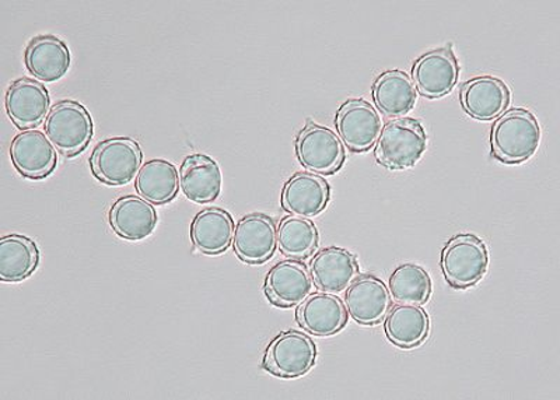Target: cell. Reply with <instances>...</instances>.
Segmentation results:
<instances>
[{"instance_id": "9c48e42d", "label": "cell", "mask_w": 560, "mask_h": 400, "mask_svg": "<svg viewBox=\"0 0 560 400\" xmlns=\"http://www.w3.org/2000/svg\"><path fill=\"white\" fill-rule=\"evenodd\" d=\"M459 67L453 48L444 47L422 55L412 68V82L428 98L446 96L457 84Z\"/></svg>"}, {"instance_id": "5bb4252c", "label": "cell", "mask_w": 560, "mask_h": 400, "mask_svg": "<svg viewBox=\"0 0 560 400\" xmlns=\"http://www.w3.org/2000/svg\"><path fill=\"white\" fill-rule=\"evenodd\" d=\"M314 282L310 270L300 261L275 264L265 278V294L278 307H294L313 293Z\"/></svg>"}, {"instance_id": "ac0fdd59", "label": "cell", "mask_w": 560, "mask_h": 400, "mask_svg": "<svg viewBox=\"0 0 560 400\" xmlns=\"http://www.w3.org/2000/svg\"><path fill=\"white\" fill-rule=\"evenodd\" d=\"M329 187L324 178L312 173H298L284 184L282 208L292 216L314 217L327 208Z\"/></svg>"}, {"instance_id": "cb8c5ba5", "label": "cell", "mask_w": 560, "mask_h": 400, "mask_svg": "<svg viewBox=\"0 0 560 400\" xmlns=\"http://www.w3.org/2000/svg\"><path fill=\"white\" fill-rule=\"evenodd\" d=\"M384 329L395 346L417 348L428 338L429 315L420 305L399 303L385 315Z\"/></svg>"}, {"instance_id": "5b68a950", "label": "cell", "mask_w": 560, "mask_h": 400, "mask_svg": "<svg viewBox=\"0 0 560 400\" xmlns=\"http://www.w3.org/2000/svg\"><path fill=\"white\" fill-rule=\"evenodd\" d=\"M142 162V149L137 140L113 138L97 144L90 158V166L98 181L124 185L137 177Z\"/></svg>"}, {"instance_id": "7c38bea8", "label": "cell", "mask_w": 560, "mask_h": 400, "mask_svg": "<svg viewBox=\"0 0 560 400\" xmlns=\"http://www.w3.org/2000/svg\"><path fill=\"white\" fill-rule=\"evenodd\" d=\"M10 157L18 172L30 179L47 177L58 164L57 148L37 129H27L13 139Z\"/></svg>"}, {"instance_id": "603a6c76", "label": "cell", "mask_w": 560, "mask_h": 400, "mask_svg": "<svg viewBox=\"0 0 560 400\" xmlns=\"http://www.w3.org/2000/svg\"><path fill=\"white\" fill-rule=\"evenodd\" d=\"M373 98L385 117L398 119L412 111L417 103V90L407 73L388 70L380 74L374 83Z\"/></svg>"}, {"instance_id": "44dd1931", "label": "cell", "mask_w": 560, "mask_h": 400, "mask_svg": "<svg viewBox=\"0 0 560 400\" xmlns=\"http://www.w3.org/2000/svg\"><path fill=\"white\" fill-rule=\"evenodd\" d=\"M72 62L68 45L54 35H42L28 44L26 64L35 79L57 82L68 73Z\"/></svg>"}, {"instance_id": "ba28073f", "label": "cell", "mask_w": 560, "mask_h": 400, "mask_svg": "<svg viewBox=\"0 0 560 400\" xmlns=\"http://www.w3.org/2000/svg\"><path fill=\"white\" fill-rule=\"evenodd\" d=\"M339 139L352 152H366L376 144L382 133V117L372 104L364 99H349L335 118Z\"/></svg>"}, {"instance_id": "d4e9b609", "label": "cell", "mask_w": 560, "mask_h": 400, "mask_svg": "<svg viewBox=\"0 0 560 400\" xmlns=\"http://www.w3.org/2000/svg\"><path fill=\"white\" fill-rule=\"evenodd\" d=\"M39 262L37 244L22 234L0 239V280L18 283L32 277Z\"/></svg>"}, {"instance_id": "d6986e66", "label": "cell", "mask_w": 560, "mask_h": 400, "mask_svg": "<svg viewBox=\"0 0 560 400\" xmlns=\"http://www.w3.org/2000/svg\"><path fill=\"white\" fill-rule=\"evenodd\" d=\"M462 104L472 118L490 121L506 111L510 90L498 78H474L462 89Z\"/></svg>"}, {"instance_id": "2e32d148", "label": "cell", "mask_w": 560, "mask_h": 400, "mask_svg": "<svg viewBox=\"0 0 560 400\" xmlns=\"http://www.w3.org/2000/svg\"><path fill=\"white\" fill-rule=\"evenodd\" d=\"M296 318L304 331L318 338L332 337L347 325L348 311L341 298L331 293H315L299 304Z\"/></svg>"}, {"instance_id": "3957f363", "label": "cell", "mask_w": 560, "mask_h": 400, "mask_svg": "<svg viewBox=\"0 0 560 400\" xmlns=\"http://www.w3.org/2000/svg\"><path fill=\"white\" fill-rule=\"evenodd\" d=\"M45 134L63 156L73 157L93 138V119L82 104L63 99L55 104L44 123Z\"/></svg>"}, {"instance_id": "ffe728a7", "label": "cell", "mask_w": 560, "mask_h": 400, "mask_svg": "<svg viewBox=\"0 0 560 400\" xmlns=\"http://www.w3.org/2000/svg\"><path fill=\"white\" fill-rule=\"evenodd\" d=\"M222 172L207 154H192L184 160L179 173V187L195 203H209L222 191Z\"/></svg>"}, {"instance_id": "52a82bcc", "label": "cell", "mask_w": 560, "mask_h": 400, "mask_svg": "<svg viewBox=\"0 0 560 400\" xmlns=\"http://www.w3.org/2000/svg\"><path fill=\"white\" fill-rule=\"evenodd\" d=\"M300 163L314 174H334L342 167L345 148L342 140L331 129L308 123L296 139Z\"/></svg>"}, {"instance_id": "8992f818", "label": "cell", "mask_w": 560, "mask_h": 400, "mask_svg": "<svg viewBox=\"0 0 560 400\" xmlns=\"http://www.w3.org/2000/svg\"><path fill=\"white\" fill-rule=\"evenodd\" d=\"M317 362L314 340L299 331L278 334L265 352L264 366L280 378H298Z\"/></svg>"}, {"instance_id": "83f0119b", "label": "cell", "mask_w": 560, "mask_h": 400, "mask_svg": "<svg viewBox=\"0 0 560 400\" xmlns=\"http://www.w3.org/2000/svg\"><path fill=\"white\" fill-rule=\"evenodd\" d=\"M389 294L394 302L401 304L422 305L428 303L432 293V280L419 264L405 263L389 277Z\"/></svg>"}, {"instance_id": "4316f807", "label": "cell", "mask_w": 560, "mask_h": 400, "mask_svg": "<svg viewBox=\"0 0 560 400\" xmlns=\"http://www.w3.org/2000/svg\"><path fill=\"white\" fill-rule=\"evenodd\" d=\"M318 245V230L312 220L284 217L278 227V247L284 257L306 259Z\"/></svg>"}, {"instance_id": "7a4b0ae2", "label": "cell", "mask_w": 560, "mask_h": 400, "mask_svg": "<svg viewBox=\"0 0 560 400\" xmlns=\"http://www.w3.org/2000/svg\"><path fill=\"white\" fill-rule=\"evenodd\" d=\"M427 148V132L417 119H393L380 133L376 158L388 168H411L422 158Z\"/></svg>"}, {"instance_id": "4fadbf2b", "label": "cell", "mask_w": 560, "mask_h": 400, "mask_svg": "<svg viewBox=\"0 0 560 400\" xmlns=\"http://www.w3.org/2000/svg\"><path fill=\"white\" fill-rule=\"evenodd\" d=\"M4 104L9 118L24 131L37 128L51 111L48 90L33 79H20L10 84Z\"/></svg>"}, {"instance_id": "6da1fadb", "label": "cell", "mask_w": 560, "mask_h": 400, "mask_svg": "<svg viewBox=\"0 0 560 400\" xmlns=\"http://www.w3.org/2000/svg\"><path fill=\"white\" fill-rule=\"evenodd\" d=\"M541 143V128L527 109H512L494 122L490 144L500 162L516 164L532 158Z\"/></svg>"}, {"instance_id": "30bf717a", "label": "cell", "mask_w": 560, "mask_h": 400, "mask_svg": "<svg viewBox=\"0 0 560 400\" xmlns=\"http://www.w3.org/2000/svg\"><path fill=\"white\" fill-rule=\"evenodd\" d=\"M233 247L244 262H267L278 247L277 223L267 214H247L234 227Z\"/></svg>"}, {"instance_id": "e0dca14e", "label": "cell", "mask_w": 560, "mask_h": 400, "mask_svg": "<svg viewBox=\"0 0 560 400\" xmlns=\"http://www.w3.org/2000/svg\"><path fill=\"white\" fill-rule=\"evenodd\" d=\"M109 226L114 232L129 242H139L149 237L158 226V210L153 203L142 197L128 195L109 209Z\"/></svg>"}, {"instance_id": "484cf974", "label": "cell", "mask_w": 560, "mask_h": 400, "mask_svg": "<svg viewBox=\"0 0 560 400\" xmlns=\"http://www.w3.org/2000/svg\"><path fill=\"white\" fill-rule=\"evenodd\" d=\"M137 191L153 204L172 202L179 189V173L173 163L163 158L150 160L140 167L135 181Z\"/></svg>"}, {"instance_id": "277c9868", "label": "cell", "mask_w": 560, "mask_h": 400, "mask_svg": "<svg viewBox=\"0 0 560 400\" xmlns=\"http://www.w3.org/2000/svg\"><path fill=\"white\" fill-rule=\"evenodd\" d=\"M487 245L472 234L450 239L442 252V270L450 286L467 289L477 284L488 270Z\"/></svg>"}, {"instance_id": "9a60e30c", "label": "cell", "mask_w": 560, "mask_h": 400, "mask_svg": "<svg viewBox=\"0 0 560 400\" xmlns=\"http://www.w3.org/2000/svg\"><path fill=\"white\" fill-rule=\"evenodd\" d=\"M308 270L315 287L323 293H341L359 277L357 257L338 247L324 248L315 254Z\"/></svg>"}, {"instance_id": "8fae6325", "label": "cell", "mask_w": 560, "mask_h": 400, "mask_svg": "<svg viewBox=\"0 0 560 400\" xmlns=\"http://www.w3.org/2000/svg\"><path fill=\"white\" fill-rule=\"evenodd\" d=\"M343 304L354 322L376 325L392 308L393 299L383 280L362 274L349 284Z\"/></svg>"}, {"instance_id": "7402d4cb", "label": "cell", "mask_w": 560, "mask_h": 400, "mask_svg": "<svg viewBox=\"0 0 560 400\" xmlns=\"http://www.w3.org/2000/svg\"><path fill=\"white\" fill-rule=\"evenodd\" d=\"M234 222L228 210L208 208L195 216L191 224V239L195 248L202 254L219 255L228 251L234 237Z\"/></svg>"}]
</instances>
